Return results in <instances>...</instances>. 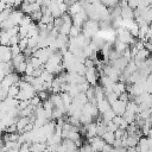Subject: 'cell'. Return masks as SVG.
Here are the masks:
<instances>
[{
    "label": "cell",
    "instance_id": "8fae6325",
    "mask_svg": "<svg viewBox=\"0 0 152 152\" xmlns=\"http://www.w3.org/2000/svg\"><path fill=\"white\" fill-rule=\"evenodd\" d=\"M120 17L122 19H133V10L128 6H125V7H121V11H120Z\"/></svg>",
    "mask_w": 152,
    "mask_h": 152
},
{
    "label": "cell",
    "instance_id": "d6986e66",
    "mask_svg": "<svg viewBox=\"0 0 152 152\" xmlns=\"http://www.w3.org/2000/svg\"><path fill=\"white\" fill-rule=\"evenodd\" d=\"M8 40H10V36L6 32V30H1L0 31V44L1 45H8Z\"/></svg>",
    "mask_w": 152,
    "mask_h": 152
},
{
    "label": "cell",
    "instance_id": "f1b7e54d",
    "mask_svg": "<svg viewBox=\"0 0 152 152\" xmlns=\"http://www.w3.org/2000/svg\"><path fill=\"white\" fill-rule=\"evenodd\" d=\"M25 69H26V59L23 61L18 66H15V71H17V74H24V72H25Z\"/></svg>",
    "mask_w": 152,
    "mask_h": 152
},
{
    "label": "cell",
    "instance_id": "2e32d148",
    "mask_svg": "<svg viewBox=\"0 0 152 152\" xmlns=\"http://www.w3.org/2000/svg\"><path fill=\"white\" fill-rule=\"evenodd\" d=\"M61 94V97H62V101H63V104H64V108H65V112L66 109L69 108V106L71 104V96L65 91V93H59Z\"/></svg>",
    "mask_w": 152,
    "mask_h": 152
},
{
    "label": "cell",
    "instance_id": "7c38bea8",
    "mask_svg": "<svg viewBox=\"0 0 152 152\" xmlns=\"http://www.w3.org/2000/svg\"><path fill=\"white\" fill-rule=\"evenodd\" d=\"M126 91V84L124 82H115L113 84V93H115L116 95H120L121 93H125Z\"/></svg>",
    "mask_w": 152,
    "mask_h": 152
},
{
    "label": "cell",
    "instance_id": "30bf717a",
    "mask_svg": "<svg viewBox=\"0 0 152 152\" xmlns=\"http://www.w3.org/2000/svg\"><path fill=\"white\" fill-rule=\"evenodd\" d=\"M45 148H46V142L36 141V142H31V145H30V151L31 152H42Z\"/></svg>",
    "mask_w": 152,
    "mask_h": 152
},
{
    "label": "cell",
    "instance_id": "8d00e7d4",
    "mask_svg": "<svg viewBox=\"0 0 152 152\" xmlns=\"http://www.w3.org/2000/svg\"><path fill=\"white\" fill-rule=\"evenodd\" d=\"M4 144H5V142H4V140H2L1 138H0V148H1L2 146H4Z\"/></svg>",
    "mask_w": 152,
    "mask_h": 152
},
{
    "label": "cell",
    "instance_id": "836d02e7",
    "mask_svg": "<svg viewBox=\"0 0 152 152\" xmlns=\"http://www.w3.org/2000/svg\"><path fill=\"white\" fill-rule=\"evenodd\" d=\"M10 50H11L12 56H15V55H18V53H20V52H21L18 45H12V46H10Z\"/></svg>",
    "mask_w": 152,
    "mask_h": 152
},
{
    "label": "cell",
    "instance_id": "d590c367",
    "mask_svg": "<svg viewBox=\"0 0 152 152\" xmlns=\"http://www.w3.org/2000/svg\"><path fill=\"white\" fill-rule=\"evenodd\" d=\"M6 7H7V6H6V2H2V1H0V12H1V11H4Z\"/></svg>",
    "mask_w": 152,
    "mask_h": 152
},
{
    "label": "cell",
    "instance_id": "d6a6232c",
    "mask_svg": "<svg viewBox=\"0 0 152 152\" xmlns=\"http://www.w3.org/2000/svg\"><path fill=\"white\" fill-rule=\"evenodd\" d=\"M6 32L8 33V36H10V37H12V36H17V34H18V26L10 27V28H7V30H6Z\"/></svg>",
    "mask_w": 152,
    "mask_h": 152
},
{
    "label": "cell",
    "instance_id": "7a4b0ae2",
    "mask_svg": "<svg viewBox=\"0 0 152 152\" xmlns=\"http://www.w3.org/2000/svg\"><path fill=\"white\" fill-rule=\"evenodd\" d=\"M84 78L86 81L90 84V86H96L97 83V80H99V72L96 70L95 66H91V68H87L86 69V72H84Z\"/></svg>",
    "mask_w": 152,
    "mask_h": 152
},
{
    "label": "cell",
    "instance_id": "ac0fdd59",
    "mask_svg": "<svg viewBox=\"0 0 152 152\" xmlns=\"http://www.w3.org/2000/svg\"><path fill=\"white\" fill-rule=\"evenodd\" d=\"M18 93H19V87L17 86V83H14V84H12V86L8 87L7 97H15Z\"/></svg>",
    "mask_w": 152,
    "mask_h": 152
},
{
    "label": "cell",
    "instance_id": "7402d4cb",
    "mask_svg": "<svg viewBox=\"0 0 152 152\" xmlns=\"http://www.w3.org/2000/svg\"><path fill=\"white\" fill-rule=\"evenodd\" d=\"M12 10H13V8H11V7H6L4 11H1V12H0V23L5 21V20L8 18L10 13L12 12Z\"/></svg>",
    "mask_w": 152,
    "mask_h": 152
},
{
    "label": "cell",
    "instance_id": "52a82bcc",
    "mask_svg": "<svg viewBox=\"0 0 152 152\" xmlns=\"http://www.w3.org/2000/svg\"><path fill=\"white\" fill-rule=\"evenodd\" d=\"M30 122L28 116H19V119L15 120V126H17V132L18 133H23L24 127Z\"/></svg>",
    "mask_w": 152,
    "mask_h": 152
},
{
    "label": "cell",
    "instance_id": "277c9868",
    "mask_svg": "<svg viewBox=\"0 0 152 152\" xmlns=\"http://www.w3.org/2000/svg\"><path fill=\"white\" fill-rule=\"evenodd\" d=\"M126 103L127 102H124V101H120L119 99L116 101H114L113 103H110V109L118 114V115H121L124 112H125V108H126Z\"/></svg>",
    "mask_w": 152,
    "mask_h": 152
},
{
    "label": "cell",
    "instance_id": "44dd1931",
    "mask_svg": "<svg viewBox=\"0 0 152 152\" xmlns=\"http://www.w3.org/2000/svg\"><path fill=\"white\" fill-rule=\"evenodd\" d=\"M40 77L43 78V81H44V82H51V81L53 80L55 75H53V74H51V72H49V71H46V70H43V71H42V74H40Z\"/></svg>",
    "mask_w": 152,
    "mask_h": 152
},
{
    "label": "cell",
    "instance_id": "603a6c76",
    "mask_svg": "<svg viewBox=\"0 0 152 152\" xmlns=\"http://www.w3.org/2000/svg\"><path fill=\"white\" fill-rule=\"evenodd\" d=\"M32 23V20H31V18H30V15L28 14H24L23 15V18L20 19V21H19V25L18 26H28L30 24Z\"/></svg>",
    "mask_w": 152,
    "mask_h": 152
},
{
    "label": "cell",
    "instance_id": "4fadbf2b",
    "mask_svg": "<svg viewBox=\"0 0 152 152\" xmlns=\"http://www.w3.org/2000/svg\"><path fill=\"white\" fill-rule=\"evenodd\" d=\"M113 46H114V50L118 51L119 53H122V52L128 48V45H127L126 43H122V42H120V40H118V39H115V42L113 43Z\"/></svg>",
    "mask_w": 152,
    "mask_h": 152
},
{
    "label": "cell",
    "instance_id": "8992f818",
    "mask_svg": "<svg viewBox=\"0 0 152 152\" xmlns=\"http://www.w3.org/2000/svg\"><path fill=\"white\" fill-rule=\"evenodd\" d=\"M12 59V53L8 45L0 44V61L1 62H10Z\"/></svg>",
    "mask_w": 152,
    "mask_h": 152
},
{
    "label": "cell",
    "instance_id": "ba28073f",
    "mask_svg": "<svg viewBox=\"0 0 152 152\" xmlns=\"http://www.w3.org/2000/svg\"><path fill=\"white\" fill-rule=\"evenodd\" d=\"M96 108H97V112H99L100 114H102V113H104L106 110L110 109V104H109V102H108V101L106 100V97H104V99H102V100H100V101L96 102Z\"/></svg>",
    "mask_w": 152,
    "mask_h": 152
},
{
    "label": "cell",
    "instance_id": "cb8c5ba5",
    "mask_svg": "<svg viewBox=\"0 0 152 152\" xmlns=\"http://www.w3.org/2000/svg\"><path fill=\"white\" fill-rule=\"evenodd\" d=\"M27 61L32 64V66L36 69V68H39V66H42L43 65V63L37 58V57H34V56H31L30 58H27Z\"/></svg>",
    "mask_w": 152,
    "mask_h": 152
},
{
    "label": "cell",
    "instance_id": "6da1fadb",
    "mask_svg": "<svg viewBox=\"0 0 152 152\" xmlns=\"http://www.w3.org/2000/svg\"><path fill=\"white\" fill-rule=\"evenodd\" d=\"M61 18H62V24H61V26H59V28H58V32H59L61 34H65V36H68L69 30H70V27L72 26L71 17H70L69 14L64 13L63 15H61Z\"/></svg>",
    "mask_w": 152,
    "mask_h": 152
},
{
    "label": "cell",
    "instance_id": "e575fe53",
    "mask_svg": "<svg viewBox=\"0 0 152 152\" xmlns=\"http://www.w3.org/2000/svg\"><path fill=\"white\" fill-rule=\"evenodd\" d=\"M6 132H7V133H14V132H17L15 122H14V124H11L10 126H7V127H6Z\"/></svg>",
    "mask_w": 152,
    "mask_h": 152
},
{
    "label": "cell",
    "instance_id": "5bb4252c",
    "mask_svg": "<svg viewBox=\"0 0 152 152\" xmlns=\"http://www.w3.org/2000/svg\"><path fill=\"white\" fill-rule=\"evenodd\" d=\"M101 138L104 140V142H106V144H109V145H112V144H113V141L115 140L114 132H109V131H106V132L101 135Z\"/></svg>",
    "mask_w": 152,
    "mask_h": 152
},
{
    "label": "cell",
    "instance_id": "e0dca14e",
    "mask_svg": "<svg viewBox=\"0 0 152 152\" xmlns=\"http://www.w3.org/2000/svg\"><path fill=\"white\" fill-rule=\"evenodd\" d=\"M23 61H25V57H24V55L20 52V53H18V55H15V56H12V59H11V62H12V65L15 68V66H18Z\"/></svg>",
    "mask_w": 152,
    "mask_h": 152
},
{
    "label": "cell",
    "instance_id": "484cf974",
    "mask_svg": "<svg viewBox=\"0 0 152 152\" xmlns=\"http://www.w3.org/2000/svg\"><path fill=\"white\" fill-rule=\"evenodd\" d=\"M28 101H30V104H31L32 107H34V108H36L37 106L42 104V101H40V99L38 97V95H37V94H36L34 96H32V97H31Z\"/></svg>",
    "mask_w": 152,
    "mask_h": 152
},
{
    "label": "cell",
    "instance_id": "9c48e42d",
    "mask_svg": "<svg viewBox=\"0 0 152 152\" xmlns=\"http://www.w3.org/2000/svg\"><path fill=\"white\" fill-rule=\"evenodd\" d=\"M84 127H86V133L84 134H86L87 139H90V138L96 135V125H95V122L87 124V125H84Z\"/></svg>",
    "mask_w": 152,
    "mask_h": 152
},
{
    "label": "cell",
    "instance_id": "83f0119b",
    "mask_svg": "<svg viewBox=\"0 0 152 152\" xmlns=\"http://www.w3.org/2000/svg\"><path fill=\"white\" fill-rule=\"evenodd\" d=\"M30 145L31 142L30 141H25L20 145V147L18 148V152H30Z\"/></svg>",
    "mask_w": 152,
    "mask_h": 152
},
{
    "label": "cell",
    "instance_id": "ffe728a7",
    "mask_svg": "<svg viewBox=\"0 0 152 152\" xmlns=\"http://www.w3.org/2000/svg\"><path fill=\"white\" fill-rule=\"evenodd\" d=\"M80 33H81V28L77 27V26H74V25H72V26L70 27V30H69L68 37H69V38H76Z\"/></svg>",
    "mask_w": 152,
    "mask_h": 152
},
{
    "label": "cell",
    "instance_id": "3957f363",
    "mask_svg": "<svg viewBox=\"0 0 152 152\" xmlns=\"http://www.w3.org/2000/svg\"><path fill=\"white\" fill-rule=\"evenodd\" d=\"M53 51L49 48V46H46V48H42V49H37L33 53H32V56H34V57H37L43 64L44 63H46V61H48V58L51 56V53H52Z\"/></svg>",
    "mask_w": 152,
    "mask_h": 152
},
{
    "label": "cell",
    "instance_id": "5b68a950",
    "mask_svg": "<svg viewBox=\"0 0 152 152\" xmlns=\"http://www.w3.org/2000/svg\"><path fill=\"white\" fill-rule=\"evenodd\" d=\"M50 101L52 102L53 107L55 108H59V109H63L65 110L64 108V104H63V101H62V97H61V94L59 93H52L50 96H49Z\"/></svg>",
    "mask_w": 152,
    "mask_h": 152
},
{
    "label": "cell",
    "instance_id": "d4e9b609",
    "mask_svg": "<svg viewBox=\"0 0 152 152\" xmlns=\"http://www.w3.org/2000/svg\"><path fill=\"white\" fill-rule=\"evenodd\" d=\"M28 15H30V18H31L32 21H39L40 18H42V15H43V13H42V11L39 10V11H34V12H32V13L28 14Z\"/></svg>",
    "mask_w": 152,
    "mask_h": 152
},
{
    "label": "cell",
    "instance_id": "9a60e30c",
    "mask_svg": "<svg viewBox=\"0 0 152 152\" xmlns=\"http://www.w3.org/2000/svg\"><path fill=\"white\" fill-rule=\"evenodd\" d=\"M93 119H94V118H93L90 114L84 113V112H82L81 115H80V118H78V120H80V122H81L82 125H87V124L93 122Z\"/></svg>",
    "mask_w": 152,
    "mask_h": 152
},
{
    "label": "cell",
    "instance_id": "4316f807",
    "mask_svg": "<svg viewBox=\"0 0 152 152\" xmlns=\"http://www.w3.org/2000/svg\"><path fill=\"white\" fill-rule=\"evenodd\" d=\"M18 46L20 49V51L23 52L24 49L27 48V37H24V38H19V42H18Z\"/></svg>",
    "mask_w": 152,
    "mask_h": 152
},
{
    "label": "cell",
    "instance_id": "f546056e",
    "mask_svg": "<svg viewBox=\"0 0 152 152\" xmlns=\"http://www.w3.org/2000/svg\"><path fill=\"white\" fill-rule=\"evenodd\" d=\"M118 128H119V127H118L113 121L106 122V129H107V131H109V132H115Z\"/></svg>",
    "mask_w": 152,
    "mask_h": 152
},
{
    "label": "cell",
    "instance_id": "4dcf8cb0",
    "mask_svg": "<svg viewBox=\"0 0 152 152\" xmlns=\"http://www.w3.org/2000/svg\"><path fill=\"white\" fill-rule=\"evenodd\" d=\"M18 42H19V36H12L10 37V40H8V46H12V45H18Z\"/></svg>",
    "mask_w": 152,
    "mask_h": 152
},
{
    "label": "cell",
    "instance_id": "1f68e13d",
    "mask_svg": "<svg viewBox=\"0 0 152 152\" xmlns=\"http://www.w3.org/2000/svg\"><path fill=\"white\" fill-rule=\"evenodd\" d=\"M38 94V97L40 99V101L43 102V101H45L46 99H49V95H48V91L46 90H40V91H37Z\"/></svg>",
    "mask_w": 152,
    "mask_h": 152
}]
</instances>
